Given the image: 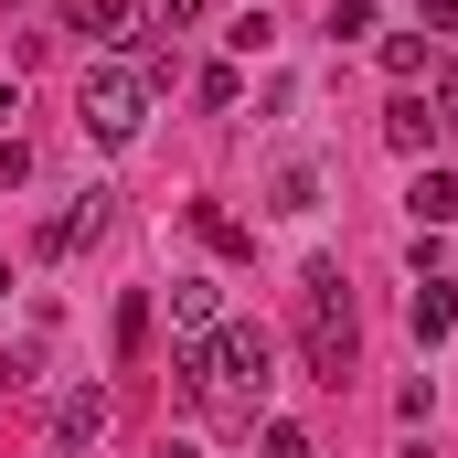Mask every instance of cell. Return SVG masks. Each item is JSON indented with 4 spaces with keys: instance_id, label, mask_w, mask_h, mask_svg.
<instances>
[{
    "instance_id": "cell-1",
    "label": "cell",
    "mask_w": 458,
    "mask_h": 458,
    "mask_svg": "<svg viewBox=\"0 0 458 458\" xmlns=\"http://www.w3.org/2000/svg\"><path fill=\"white\" fill-rule=\"evenodd\" d=\"M299 362H310L320 384H342L352 362H362V320H352V288H342L331 256L299 277Z\"/></svg>"
},
{
    "instance_id": "cell-2",
    "label": "cell",
    "mask_w": 458,
    "mask_h": 458,
    "mask_svg": "<svg viewBox=\"0 0 458 458\" xmlns=\"http://www.w3.org/2000/svg\"><path fill=\"white\" fill-rule=\"evenodd\" d=\"M75 107H86V128H97L107 149H128V139L149 128V75H139V64H97Z\"/></svg>"
},
{
    "instance_id": "cell-3",
    "label": "cell",
    "mask_w": 458,
    "mask_h": 458,
    "mask_svg": "<svg viewBox=\"0 0 458 458\" xmlns=\"http://www.w3.org/2000/svg\"><path fill=\"white\" fill-rule=\"evenodd\" d=\"M97 437H107V384H75L54 405V448H97Z\"/></svg>"
},
{
    "instance_id": "cell-4",
    "label": "cell",
    "mask_w": 458,
    "mask_h": 458,
    "mask_svg": "<svg viewBox=\"0 0 458 458\" xmlns=\"http://www.w3.org/2000/svg\"><path fill=\"white\" fill-rule=\"evenodd\" d=\"M405 320H416V342H448V331H458V277H448V267H437V277H416Z\"/></svg>"
},
{
    "instance_id": "cell-5",
    "label": "cell",
    "mask_w": 458,
    "mask_h": 458,
    "mask_svg": "<svg viewBox=\"0 0 458 458\" xmlns=\"http://www.w3.org/2000/svg\"><path fill=\"white\" fill-rule=\"evenodd\" d=\"M107 234V192H75L54 225H43V256H75V245H97Z\"/></svg>"
},
{
    "instance_id": "cell-6",
    "label": "cell",
    "mask_w": 458,
    "mask_h": 458,
    "mask_svg": "<svg viewBox=\"0 0 458 458\" xmlns=\"http://www.w3.org/2000/svg\"><path fill=\"white\" fill-rule=\"evenodd\" d=\"M64 32H97V43H139L128 0H64Z\"/></svg>"
},
{
    "instance_id": "cell-7",
    "label": "cell",
    "mask_w": 458,
    "mask_h": 458,
    "mask_svg": "<svg viewBox=\"0 0 458 458\" xmlns=\"http://www.w3.org/2000/svg\"><path fill=\"white\" fill-rule=\"evenodd\" d=\"M405 214L437 234V225H458V171H416V192H405Z\"/></svg>"
},
{
    "instance_id": "cell-8",
    "label": "cell",
    "mask_w": 458,
    "mask_h": 458,
    "mask_svg": "<svg viewBox=\"0 0 458 458\" xmlns=\"http://www.w3.org/2000/svg\"><path fill=\"white\" fill-rule=\"evenodd\" d=\"M384 139H394V149L416 160V149L437 139V107H427V97H394V107H384Z\"/></svg>"
},
{
    "instance_id": "cell-9",
    "label": "cell",
    "mask_w": 458,
    "mask_h": 458,
    "mask_svg": "<svg viewBox=\"0 0 458 458\" xmlns=\"http://www.w3.org/2000/svg\"><path fill=\"white\" fill-rule=\"evenodd\" d=\"M107 352H117V362H139V352H149V288H128V299H117V331H107Z\"/></svg>"
},
{
    "instance_id": "cell-10",
    "label": "cell",
    "mask_w": 458,
    "mask_h": 458,
    "mask_svg": "<svg viewBox=\"0 0 458 458\" xmlns=\"http://www.w3.org/2000/svg\"><path fill=\"white\" fill-rule=\"evenodd\" d=\"M171 320L203 342V331H214V277H171Z\"/></svg>"
},
{
    "instance_id": "cell-11",
    "label": "cell",
    "mask_w": 458,
    "mask_h": 458,
    "mask_svg": "<svg viewBox=\"0 0 458 458\" xmlns=\"http://www.w3.org/2000/svg\"><path fill=\"white\" fill-rule=\"evenodd\" d=\"M192 225H203V245H214V256H256V234L234 225V214H214V203H192Z\"/></svg>"
},
{
    "instance_id": "cell-12",
    "label": "cell",
    "mask_w": 458,
    "mask_h": 458,
    "mask_svg": "<svg viewBox=\"0 0 458 458\" xmlns=\"http://www.w3.org/2000/svg\"><path fill=\"white\" fill-rule=\"evenodd\" d=\"M384 75L416 86V75H427V32H384Z\"/></svg>"
},
{
    "instance_id": "cell-13",
    "label": "cell",
    "mask_w": 458,
    "mask_h": 458,
    "mask_svg": "<svg viewBox=\"0 0 458 458\" xmlns=\"http://www.w3.org/2000/svg\"><path fill=\"white\" fill-rule=\"evenodd\" d=\"M277 214H320V171H310V160L277 171Z\"/></svg>"
},
{
    "instance_id": "cell-14",
    "label": "cell",
    "mask_w": 458,
    "mask_h": 458,
    "mask_svg": "<svg viewBox=\"0 0 458 458\" xmlns=\"http://www.w3.org/2000/svg\"><path fill=\"white\" fill-rule=\"evenodd\" d=\"M373 32V0H331V43H362Z\"/></svg>"
},
{
    "instance_id": "cell-15",
    "label": "cell",
    "mask_w": 458,
    "mask_h": 458,
    "mask_svg": "<svg viewBox=\"0 0 458 458\" xmlns=\"http://www.w3.org/2000/svg\"><path fill=\"white\" fill-rule=\"evenodd\" d=\"M267 458H320V448H310V427H288V416H277V427H267Z\"/></svg>"
},
{
    "instance_id": "cell-16",
    "label": "cell",
    "mask_w": 458,
    "mask_h": 458,
    "mask_svg": "<svg viewBox=\"0 0 458 458\" xmlns=\"http://www.w3.org/2000/svg\"><path fill=\"white\" fill-rule=\"evenodd\" d=\"M427 107H437V128H458V64L437 75V97H427Z\"/></svg>"
},
{
    "instance_id": "cell-17",
    "label": "cell",
    "mask_w": 458,
    "mask_h": 458,
    "mask_svg": "<svg viewBox=\"0 0 458 458\" xmlns=\"http://www.w3.org/2000/svg\"><path fill=\"white\" fill-rule=\"evenodd\" d=\"M427 32H437V43H458V0H427Z\"/></svg>"
},
{
    "instance_id": "cell-18",
    "label": "cell",
    "mask_w": 458,
    "mask_h": 458,
    "mask_svg": "<svg viewBox=\"0 0 458 458\" xmlns=\"http://www.w3.org/2000/svg\"><path fill=\"white\" fill-rule=\"evenodd\" d=\"M149 11H160V21H171V32H182V21H192V11H203V0H149Z\"/></svg>"
},
{
    "instance_id": "cell-19",
    "label": "cell",
    "mask_w": 458,
    "mask_h": 458,
    "mask_svg": "<svg viewBox=\"0 0 458 458\" xmlns=\"http://www.w3.org/2000/svg\"><path fill=\"white\" fill-rule=\"evenodd\" d=\"M0 117H21V86H11V75H0Z\"/></svg>"
},
{
    "instance_id": "cell-20",
    "label": "cell",
    "mask_w": 458,
    "mask_h": 458,
    "mask_svg": "<svg viewBox=\"0 0 458 458\" xmlns=\"http://www.w3.org/2000/svg\"><path fill=\"white\" fill-rule=\"evenodd\" d=\"M160 458H203V448H182V437H160Z\"/></svg>"
}]
</instances>
